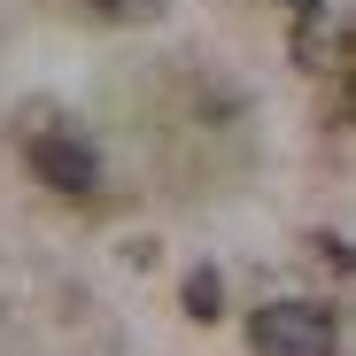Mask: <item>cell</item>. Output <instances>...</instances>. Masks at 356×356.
<instances>
[{"label": "cell", "instance_id": "5", "mask_svg": "<svg viewBox=\"0 0 356 356\" xmlns=\"http://www.w3.org/2000/svg\"><path fill=\"white\" fill-rule=\"evenodd\" d=\"M101 8H124V0H101Z\"/></svg>", "mask_w": 356, "mask_h": 356}, {"label": "cell", "instance_id": "3", "mask_svg": "<svg viewBox=\"0 0 356 356\" xmlns=\"http://www.w3.org/2000/svg\"><path fill=\"white\" fill-rule=\"evenodd\" d=\"M217 302H225V286H217V271H209V264H202V271H186V310H194L202 325L217 318Z\"/></svg>", "mask_w": 356, "mask_h": 356}, {"label": "cell", "instance_id": "4", "mask_svg": "<svg viewBox=\"0 0 356 356\" xmlns=\"http://www.w3.org/2000/svg\"><path fill=\"white\" fill-rule=\"evenodd\" d=\"M286 8H302V16H310V8H325V0H286Z\"/></svg>", "mask_w": 356, "mask_h": 356}, {"label": "cell", "instance_id": "1", "mask_svg": "<svg viewBox=\"0 0 356 356\" xmlns=\"http://www.w3.org/2000/svg\"><path fill=\"white\" fill-rule=\"evenodd\" d=\"M256 356H333V310L318 302H264L248 325Z\"/></svg>", "mask_w": 356, "mask_h": 356}, {"label": "cell", "instance_id": "2", "mask_svg": "<svg viewBox=\"0 0 356 356\" xmlns=\"http://www.w3.org/2000/svg\"><path fill=\"white\" fill-rule=\"evenodd\" d=\"M31 170H39V186H54V194H93L101 186V155L78 132H39L31 140Z\"/></svg>", "mask_w": 356, "mask_h": 356}]
</instances>
